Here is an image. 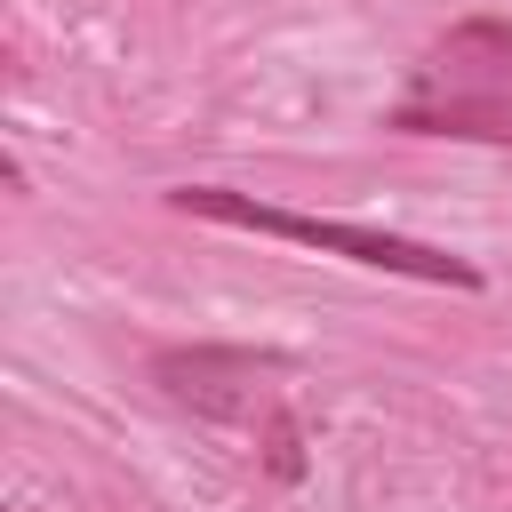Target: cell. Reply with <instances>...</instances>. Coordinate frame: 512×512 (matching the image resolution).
I'll list each match as a JSON object with an SVG mask.
<instances>
[{"mask_svg": "<svg viewBox=\"0 0 512 512\" xmlns=\"http://www.w3.org/2000/svg\"><path fill=\"white\" fill-rule=\"evenodd\" d=\"M432 72L456 80V96H512V24H496V16L456 24L432 48Z\"/></svg>", "mask_w": 512, "mask_h": 512, "instance_id": "3", "label": "cell"}, {"mask_svg": "<svg viewBox=\"0 0 512 512\" xmlns=\"http://www.w3.org/2000/svg\"><path fill=\"white\" fill-rule=\"evenodd\" d=\"M168 208L176 216H208V224H240V232H272V240H296V248H328V256L368 264V272H400V280H432V288H480L472 256H448V248L408 240V232L344 224V216H296V208L248 200V192H224V184H184V192H168Z\"/></svg>", "mask_w": 512, "mask_h": 512, "instance_id": "1", "label": "cell"}, {"mask_svg": "<svg viewBox=\"0 0 512 512\" xmlns=\"http://www.w3.org/2000/svg\"><path fill=\"white\" fill-rule=\"evenodd\" d=\"M264 472H272V480H304V424H296L280 400L264 408Z\"/></svg>", "mask_w": 512, "mask_h": 512, "instance_id": "5", "label": "cell"}, {"mask_svg": "<svg viewBox=\"0 0 512 512\" xmlns=\"http://www.w3.org/2000/svg\"><path fill=\"white\" fill-rule=\"evenodd\" d=\"M280 376H288L280 352H240V344H176V352H152V384H160L176 408L216 416V424L264 416Z\"/></svg>", "mask_w": 512, "mask_h": 512, "instance_id": "2", "label": "cell"}, {"mask_svg": "<svg viewBox=\"0 0 512 512\" xmlns=\"http://www.w3.org/2000/svg\"><path fill=\"white\" fill-rule=\"evenodd\" d=\"M400 136H472V144H512V96H416L392 112Z\"/></svg>", "mask_w": 512, "mask_h": 512, "instance_id": "4", "label": "cell"}]
</instances>
